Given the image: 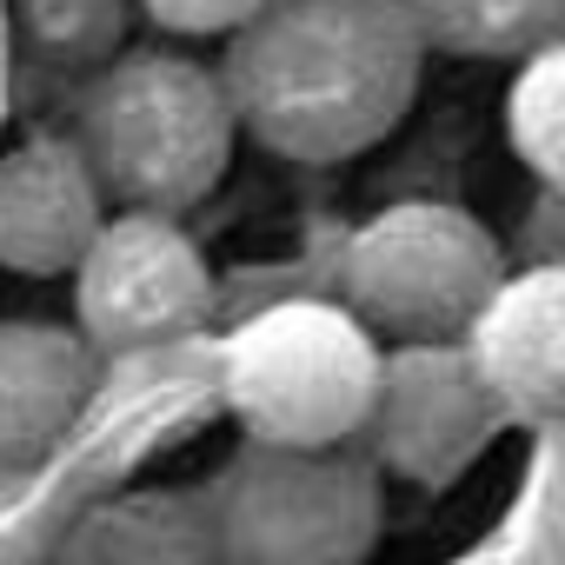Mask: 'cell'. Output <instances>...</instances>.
<instances>
[{
  "instance_id": "cell-1",
  "label": "cell",
  "mask_w": 565,
  "mask_h": 565,
  "mask_svg": "<svg viewBox=\"0 0 565 565\" xmlns=\"http://www.w3.org/2000/svg\"><path fill=\"white\" fill-rule=\"evenodd\" d=\"M213 67L239 140L294 167H340L413 114L426 41L406 0H259Z\"/></svg>"
},
{
  "instance_id": "cell-2",
  "label": "cell",
  "mask_w": 565,
  "mask_h": 565,
  "mask_svg": "<svg viewBox=\"0 0 565 565\" xmlns=\"http://www.w3.org/2000/svg\"><path fill=\"white\" fill-rule=\"evenodd\" d=\"M74 140L107 206L193 213L226 180L239 120L213 61L180 47H120L87 74Z\"/></svg>"
},
{
  "instance_id": "cell-3",
  "label": "cell",
  "mask_w": 565,
  "mask_h": 565,
  "mask_svg": "<svg viewBox=\"0 0 565 565\" xmlns=\"http://www.w3.org/2000/svg\"><path fill=\"white\" fill-rule=\"evenodd\" d=\"M200 505L220 565H366L386 532V479L353 446L246 439Z\"/></svg>"
},
{
  "instance_id": "cell-4",
  "label": "cell",
  "mask_w": 565,
  "mask_h": 565,
  "mask_svg": "<svg viewBox=\"0 0 565 565\" xmlns=\"http://www.w3.org/2000/svg\"><path fill=\"white\" fill-rule=\"evenodd\" d=\"M380 360L347 300H273L220 347V399L266 446H360Z\"/></svg>"
},
{
  "instance_id": "cell-5",
  "label": "cell",
  "mask_w": 565,
  "mask_h": 565,
  "mask_svg": "<svg viewBox=\"0 0 565 565\" xmlns=\"http://www.w3.org/2000/svg\"><path fill=\"white\" fill-rule=\"evenodd\" d=\"M499 279V233L452 200H393L340 253V300L380 347L466 340Z\"/></svg>"
},
{
  "instance_id": "cell-6",
  "label": "cell",
  "mask_w": 565,
  "mask_h": 565,
  "mask_svg": "<svg viewBox=\"0 0 565 565\" xmlns=\"http://www.w3.org/2000/svg\"><path fill=\"white\" fill-rule=\"evenodd\" d=\"M74 333L100 360H140L206 327L213 266L180 213L107 206L100 233L74 259Z\"/></svg>"
},
{
  "instance_id": "cell-7",
  "label": "cell",
  "mask_w": 565,
  "mask_h": 565,
  "mask_svg": "<svg viewBox=\"0 0 565 565\" xmlns=\"http://www.w3.org/2000/svg\"><path fill=\"white\" fill-rule=\"evenodd\" d=\"M505 426H512L505 406L492 399V386L479 380L459 340H413V347H386L380 393L360 439L380 472L419 492H446L486 459V446Z\"/></svg>"
},
{
  "instance_id": "cell-8",
  "label": "cell",
  "mask_w": 565,
  "mask_h": 565,
  "mask_svg": "<svg viewBox=\"0 0 565 565\" xmlns=\"http://www.w3.org/2000/svg\"><path fill=\"white\" fill-rule=\"evenodd\" d=\"M512 426L565 419V259H525L459 340Z\"/></svg>"
},
{
  "instance_id": "cell-9",
  "label": "cell",
  "mask_w": 565,
  "mask_h": 565,
  "mask_svg": "<svg viewBox=\"0 0 565 565\" xmlns=\"http://www.w3.org/2000/svg\"><path fill=\"white\" fill-rule=\"evenodd\" d=\"M107 220V193L74 134H34L0 153V273L67 279Z\"/></svg>"
},
{
  "instance_id": "cell-10",
  "label": "cell",
  "mask_w": 565,
  "mask_h": 565,
  "mask_svg": "<svg viewBox=\"0 0 565 565\" xmlns=\"http://www.w3.org/2000/svg\"><path fill=\"white\" fill-rule=\"evenodd\" d=\"M100 353L61 320H0V479L34 472L87 413Z\"/></svg>"
},
{
  "instance_id": "cell-11",
  "label": "cell",
  "mask_w": 565,
  "mask_h": 565,
  "mask_svg": "<svg viewBox=\"0 0 565 565\" xmlns=\"http://www.w3.org/2000/svg\"><path fill=\"white\" fill-rule=\"evenodd\" d=\"M54 565H220L200 492L140 486L100 499L54 552Z\"/></svg>"
},
{
  "instance_id": "cell-12",
  "label": "cell",
  "mask_w": 565,
  "mask_h": 565,
  "mask_svg": "<svg viewBox=\"0 0 565 565\" xmlns=\"http://www.w3.org/2000/svg\"><path fill=\"white\" fill-rule=\"evenodd\" d=\"M426 54L452 61H525L565 41V0H406Z\"/></svg>"
},
{
  "instance_id": "cell-13",
  "label": "cell",
  "mask_w": 565,
  "mask_h": 565,
  "mask_svg": "<svg viewBox=\"0 0 565 565\" xmlns=\"http://www.w3.org/2000/svg\"><path fill=\"white\" fill-rule=\"evenodd\" d=\"M512 67L519 74L505 87V140L539 186H565V41Z\"/></svg>"
},
{
  "instance_id": "cell-14",
  "label": "cell",
  "mask_w": 565,
  "mask_h": 565,
  "mask_svg": "<svg viewBox=\"0 0 565 565\" xmlns=\"http://www.w3.org/2000/svg\"><path fill=\"white\" fill-rule=\"evenodd\" d=\"M14 28L41 61L94 74L127 47L134 0H14Z\"/></svg>"
},
{
  "instance_id": "cell-15",
  "label": "cell",
  "mask_w": 565,
  "mask_h": 565,
  "mask_svg": "<svg viewBox=\"0 0 565 565\" xmlns=\"http://www.w3.org/2000/svg\"><path fill=\"white\" fill-rule=\"evenodd\" d=\"M499 545L512 565H565V419L532 426V459Z\"/></svg>"
},
{
  "instance_id": "cell-16",
  "label": "cell",
  "mask_w": 565,
  "mask_h": 565,
  "mask_svg": "<svg viewBox=\"0 0 565 565\" xmlns=\"http://www.w3.org/2000/svg\"><path fill=\"white\" fill-rule=\"evenodd\" d=\"M259 0H134V14H147L173 41H226Z\"/></svg>"
},
{
  "instance_id": "cell-17",
  "label": "cell",
  "mask_w": 565,
  "mask_h": 565,
  "mask_svg": "<svg viewBox=\"0 0 565 565\" xmlns=\"http://www.w3.org/2000/svg\"><path fill=\"white\" fill-rule=\"evenodd\" d=\"M452 565H512V558H505V545H499V539H492V545H486V552H466V558H452Z\"/></svg>"
}]
</instances>
